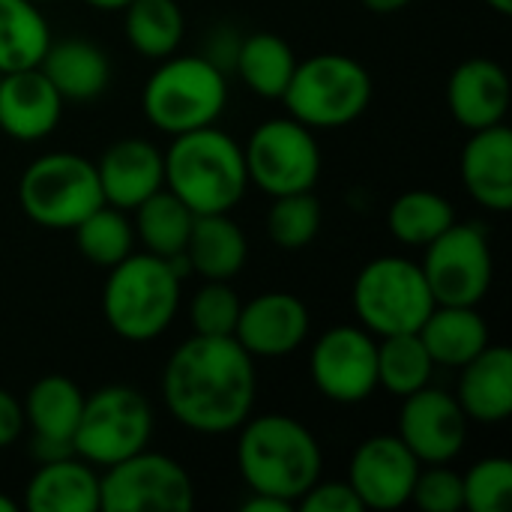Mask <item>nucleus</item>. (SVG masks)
<instances>
[{"label":"nucleus","mask_w":512,"mask_h":512,"mask_svg":"<svg viewBox=\"0 0 512 512\" xmlns=\"http://www.w3.org/2000/svg\"><path fill=\"white\" fill-rule=\"evenodd\" d=\"M255 357L234 336L192 333L162 369L168 414L198 435L237 432L255 408Z\"/></svg>","instance_id":"f257e3e1"},{"label":"nucleus","mask_w":512,"mask_h":512,"mask_svg":"<svg viewBox=\"0 0 512 512\" xmlns=\"http://www.w3.org/2000/svg\"><path fill=\"white\" fill-rule=\"evenodd\" d=\"M237 432V471L249 492L282 498L297 510L306 489L321 480L318 438L288 414L249 417Z\"/></svg>","instance_id":"f03ea898"},{"label":"nucleus","mask_w":512,"mask_h":512,"mask_svg":"<svg viewBox=\"0 0 512 512\" xmlns=\"http://www.w3.org/2000/svg\"><path fill=\"white\" fill-rule=\"evenodd\" d=\"M189 270L186 255L159 258L132 252L114 264L102 285V315L126 342L159 339L180 309V279Z\"/></svg>","instance_id":"7ed1b4c3"},{"label":"nucleus","mask_w":512,"mask_h":512,"mask_svg":"<svg viewBox=\"0 0 512 512\" xmlns=\"http://www.w3.org/2000/svg\"><path fill=\"white\" fill-rule=\"evenodd\" d=\"M162 156L165 189H171L195 216L231 213L249 189L243 147L228 132L216 129V123L174 135Z\"/></svg>","instance_id":"20e7f679"},{"label":"nucleus","mask_w":512,"mask_h":512,"mask_svg":"<svg viewBox=\"0 0 512 512\" xmlns=\"http://www.w3.org/2000/svg\"><path fill=\"white\" fill-rule=\"evenodd\" d=\"M228 105L225 69L210 57H165L141 90L144 117L165 135L213 126Z\"/></svg>","instance_id":"39448f33"},{"label":"nucleus","mask_w":512,"mask_h":512,"mask_svg":"<svg viewBox=\"0 0 512 512\" xmlns=\"http://www.w3.org/2000/svg\"><path fill=\"white\" fill-rule=\"evenodd\" d=\"M372 90V72L357 57L327 51L297 60L282 102L288 117L315 132L342 129L369 108Z\"/></svg>","instance_id":"423d86ee"},{"label":"nucleus","mask_w":512,"mask_h":512,"mask_svg":"<svg viewBox=\"0 0 512 512\" xmlns=\"http://www.w3.org/2000/svg\"><path fill=\"white\" fill-rule=\"evenodd\" d=\"M354 315L372 336L417 333L435 309V297L423 267L402 255H381L369 261L351 291Z\"/></svg>","instance_id":"0eeeda50"},{"label":"nucleus","mask_w":512,"mask_h":512,"mask_svg":"<svg viewBox=\"0 0 512 512\" xmlns=\"http://www.w3.org/2000/svg\"><path fill=\"white\" fill-rule=\"evenodd\" d=\"M102 201L96 162L69 150L33 159L18 180L24 216L48 231H72Z\"/></svg>","instance_id":"6e6552de"},{"label":"nucleus","mask_w":512,"mask_h":512,"mask_svg":"<svg viewBox=\"0 0 512 512\" xmlns=\"http://www.w3.org/2000/svg\"><path fill=\"white\" fill-rule=\"evenodd\" d=\"M153 438V408L147 396L129 384H108L84 396V408L72 435V453L93 468H108Z\"/></svg>","instance_id":"1a4fd4ad"},{"label":"nucleus","mask_w":512,"mask_h":512,"mask_svg":"<svg viewBox=\"0 0 512 512\" xmlns=\"http://www.w3.org/2000/svg\"><path fill=\"white\" fill-rule=\"evenodd\" d=\"M195 486L189 471L156 450H138L99 474V510L105 512H189Z\"/></svg>","instance_id":"9d476101"},{"label":"nucleus","mask_w":512,"mask_h":512,"mask_svg":"<svg viewBox=\"0 0 512 512\" xmlns=\"http://www.w3.org/2000/svg\"><path fill=\"white\" fill-rule=\"evenodd\" d=\"M243 156L249 183L270 198L309 192L321 177V147L315 129L294 117H273L255 126Z\"/></svg>","instance_id":"9b49d317"},{"label":"nucleus","mask_w":512,"mask_h":512,"mask_svg":"<svg viewBox=\"0 0 512 512\" xmlns=\"http://www.w3.org/2000/svg\"><path fill=\"white\" fill-rule=\"evenodd\" d=\"M423 276L435 303L447 306H480V300L492 288L495 261L489 234L471 222H453L441 237L423 246Z\"/></svg>","instance_id":"f8f14e48"},{"label":"nucleus","mask_w":512,"mask_h":512,"mask_svg":"<svg viewBox=\"0 0 512 512\" xmlns=\"http://www.w3.org/2000/svg\"><path fill=\"white\" fill-rule=\"evenodd\" d=\"M315 390L336 405H360L378 390V339L366 327H333L309 354Z\"/></svg>","instance_id":"ddd939ff"},{"label":"nucleus","mask_w":512,"mask_h":512,"mask_svg":"<svg viewBox=\"0 0 512 512\" xmlns=\"http://www.w3.org/2000/svg\"><path fill=\"white\" fill-rule=\"evenodd\" d=\"M471 420L459 399L438 387H423L402 399L399 438L417 456L420 465H450L468 441Z\"/></svg>","instance_id":"4468645a"},{"label":"nucleus","mask_w":512,"mask_h":512,"mask_svg":"<svg viewBox=\"0 0 512 512\" xmlns=\"http://www.w3.org/2000/svg\"><path fill=\"white\" fill-rule=\"evenodd\" d=\"M420 468L423 465L399 435H372L354 450L348 483L357 492L363 510H402L411 504V489Z\"/></svg>","instance_id":"2eb2a0df"},{"label":"nucleus","mask_w":512,"mask_h":512,"mask_svg":"<svg viewBox=\"0 0 512 512\" xmlns=\"http://www.w3.org/2000/svg\"><path fill=\"white\" fill-rule=\"evenodd\" d=\"M309 336V309L297 294L264 291L240 306L234 339L246 354L276 360L294 354Z\"/></svg>","instance_id":"dca6fc26"},{"label":"nucleus","mask_w":512,"mask_h":512,"mask_svg":"<svg viewBox=\"0 0 512 512\" xmlns=\"http://www.w3.org/2000/svg\"><path fill=\"white\" fill-rule=\"evenodd\" d=\"M84 396L87 393L66 375H45L27 390L21 402L24 429H30L33 435L30 450L39 462L75 456L72 435L84 408Z\"/></svg>","instance_id":"f3484780"},{"label":"nucleus","mask_w":512,"mask_h":512,"mask_svg":"<svg viewBox=\"0 0 512 512\" xmlns=\"http://www.w3.org/2000/svg\"><path fill=\"white\" fill-rule=\"evenodd\" d=\"M63 105L39 66L0 75V129L15 141L33 144L48 138L63 117Z\"/></svg>","instance_id":"a211bd4d"},{"label":"nucleus","mask_w":512,"mask_h":512,"mask_svg":"<svg viewBox=\"0 0 512 512\" xmlns=\"http://www.w3.org/2000/svg\"><path fill=\"white\" fill-rule=\"evenodd\" d=\"M96 174L105 204L132 213L165 186V156L144 138H120L99 156Z\"/></svg>","instance_id":"6ab92c4d"},{"label":"nucleus","mask_w":512,"mask_h":512,"mask_svg":"<svg viewBox=\"0 0 512 512\" xmlns=\"http://www.w3.org/2000/svg\"><path fill=\"white\" fill-rule=\"evenodd\" d=\"M447 105L468 132L504 123L510 111V75L492 57L462 60L447 81Z\"/></svg>","instance_id":"aec40b11"},{"label":"nucleus","mask_w":512,"mask_h":512,"mask_svg":"<svg viewBox=\"0 0 512 512\" xmlns=\"http://www.w3.org/2000/svg\"><path fill=\"white\" fill-rule=\"evenodd\" d=\"M459 168L468 195L480 207L489 213L512 210V132L507 123L471 132Z\"/></svg>","instance_id":"412c9836"},{"label":"nucleus","mask_w":512,"mask_h":512,"mask_svg":"<svg viewBox=\"0 0 512 512\" xmlns=\"http://www.w3.org/2000/svg\"><path fill=\"white\" fill-rule=\"evenodd\" d=\"M456 399L468 420L483 426L507 423L512 414V354L504 345H486L459 369Z\"/></svg>","instance_id":"4be33fe9"},{"label":"nucleus","mask_w":512,"mask_h":512,"mask_svg":"<svg viewBox=\"0 0 512 512\" xmlns=\"http://www.w3.org/2000/svg\"><path fill=\"white\" fill-rule=\"evenodd\" d=\"M42 75L60 93L63 102H93L111 84V60L90 39H51L39 60Z\"/></svg>","instance_id":"5701e85b"},{"label":"nucleus","mask_w":512,"mask_h":512,"mask_svg":"<svg viewBox=\"0 0 512 512\" xmlns=\"http://www.w3.org/2000/svg\"><path fill=\"white\" fill-rule=\"evenodd\" d=\"M30 512H99V474L78 456L39 462L24 489Z\"/></svg>","instance_id":"b1692460"},{"label":"nucleus","mask_w":512,"mask_h":512,"mask_svg":"<svg viewBox=\"0 0 512 512\" xmlns=\"http://www.w3.org/2000/svg\"><path fill=\"white\" fill-rule=\"evenodd\" d=\"M183 255L201 279L231 282L249 258V243L231 213H201L192 222Z\"/></svg>","instance_id":"393cba45"},{"label":"nucleus","mask_w":512,"mask_h":512,"mask_svg":"<svg viewBox=\"0 0 512 512\" xmlns=\"http://www.w3.org/2000/svg\"><path fill=\"white\" fill-rule=\"evenodd\" d=\"M420 339L429 348L435 366L462 369L489 345V327L477 306H447L435 303L429 318L420 324Z\"/></svg>","instance_id":"a878e982"},{"label":"nucleus","mask_w":512,"mask_h":512,"mask_svg":"<svg viewBox=\"0 0 512 512\" xmlns=\"http://www.w3.org/2000/svg\"><path fill=\"white\" fill-rule=\"evenodd\" d=\"M231 66L237 69L240 81L261 99H282L297 69V54L279 33L261 30L240 39Z\"/></svg>","instance_id":"bb28decb"},{"label":"nucleus","mask_w":512,"mask_h":512,"mask_svg":"<svg viewBox=\"0 0 512 512\" xmlns=\"http://www.w3.org/2000/svg\"><path fill=\"white\" fill-rule=\"evenodd\" d=\"M132 228H135V240L144 246V252L159 255V258H180L186 252V240L195 222V213L171 192V189H159L150 198H144L135 210H132Z\"/></svg>","instance_id":"cd10ccee"},{"label":"nucleus","mask_w":512,"mask_h":512,"mask_svg":"<svg viewBox=\"0 0 512 512\" xmlns=\"http://www.w3.org/2000/svg\"><path fill=\"white\" fill-rule=\"evenodd\" d=\"M126 42L147 60L171 57L186 33V18L177 0H129L123 6Z\"/></svg>","instance_id":"c85d7f7f"},{"label":"nucleus","mask_w":512,"mask_h":512,"mask_svg":"<svg viewBox=\"0 0 512 512\" xmlns=\"http://www.w3.org/2000/svg\"><path fill=\"white\" fill-rule=\"evenodd\" d=\"M51 27L33 0H0V75L39 66Z\"/></svg>","instance_id":"c756f323"},{"label":"nucleus","mask_w":512,"mask_h":512,"mask_svg":"<svg viewBox=\"0 0 512 512\" xmlns=\"http://www.w3.org/2000/svg\"><path fill=\"white\" fill-rule=\"evenodd\" d=\"M456 222V210L450 198L432 189L402 192L387 210V228L402 246H429Z\"/></svg>","instance_id":"7c9ffc66"},{"label":"nucleus","mask_w":512,"mask_h":512,"mask_svg":"<svg viewBox=\"0 0 512 512\" xmlns=\"http://www.w3.org/2000/svg\"><path fill=\"white\" fill-rule=\"evenodd\" d=\"M72 234L78 252L102 270H111L114 264H120L126 255L135 252V228L129 213L105 201L96 210H90L72 228Z\"/></svg>","instance_id":"2f4dec72"},{"label":"nucleus","mask_w":512,"mask_h":512,"mask_svg":"<svg viewBox=\"0 0 512 512\" xmlns=\"http://www.w3.org/2000/svg\"><path fill=\"white\" fill-rule=\"evenodd\" d=\"M435 360L420 333H396L378 339V387L405 399L432 381Z\"/></svg>","instance_id":"473e14b6"},{"label":"nucleus","mask_w":512,"mask_h":512,"mask_svg":"<svg viewBox=\"0 0 512 512\" xmlns=\"http://www.w3.org/2000/svg\"><path fill=\"white\" fill-rule=\"evenodd\" d=\"M321 231V201L309 192H291L273 198L267 210V237L285 249L300 252L306 249Z\"/></svg>","instance_id":"72a5a7b5"},{"label":"nucleus","mask_w":512,"mask_h":512,"mask_svg":"<svg viewBox=\"0 0 512 512\" xmlns=\"http://www.w3.org/2000/svg\"><path fill=\"white\" fill-rule=\"evenodd\" d=\"M243 300L231 282L204 279V285L189 300V324L198 336H234Z\"/></svg>","instance_id":"f704fd0d"},{"label":"nucleus","mask_w":512,"mask_h":512,"mask_svg":"<svg viewBox=\"0 0 512 512\" xmlns=\"http://www.w3.org/2000/svg\"><path fill=\"white\" fill-rule=\"evenodd\" d=\"M462 489L471 512H507L512 504V462L507 456L480 459L462 477Z\"/></svg>","instance_id":"c9c22d12"},{"label":"nucleus","mask_w":512,"mask_h":512,"mask_svg":"<svg viewBox=\"0 0 512 512\" xmlns=\"http://www.w3.org/2000/svg\"><path fill=\"white\" fill-rule=\"evenodd\" d=\"M411 504L423 512L465 510L462 474H456L447 465H423L411 489Z\"/></svg>","instance_id":"e433bc0d"},{"label":"nucleus","mask_w":512,"mask_h":512,"mask_svg":"<svg viewBox=\"0 0 512 512\" xmlns=\"http://www.w3.org/2000/svg\"><path fill=\"white\" fill-rule=\"evenodd\" d=\"M303 512H363V504L348 480H315L297 501Z\"/></svg>","instance_id":"4c0bfd02"},{"label":"nucleus","mask_w":512,"mask_h":512,"mask_svg":"<svg viewBox=\"0 0 512 512\" xmlns=\"http://www.w3.org/2000/svg\"><path fill=\"white\" fill-rule=\"evenodd\" d=\"M24 435V408L21 402L0 387V450L12 447Z\"/></svg>","instance_id":"58836bf2"},{"label":"nucleus","mask_w":512,"mask_h":512,"mask_svg":"<svg viewBox=\"0 0 512 512\" xmlns=\"http://www.w3.org/2000/svg\"><path fill=\"white\" fill-rule=\"evenodd\" d=\"M243 512H291L294 507L282 498H273V495H261V492H249V498L240 504Z\"/></svg>","instance_id":"ea45409f"},{"label":"nucleus","mask_w":512,"mask_h":512,"mask_svg":"<svg viewBox=\"0 0 512 512\" xmlns=\"http://www.w3.org/2000/svg\"><path fill=\"white\" fill-rule=\"evenodd\" d=\"M360 3L375 15H393V12H402L405 6H411L414 0H360Z\"/></svg>","instance_id":"a19ab883"},{"label":"nucleus","mask_w":512,"mask_h":512,"mask_svg":"<svg viewBox=\"0 0 512 512\" xmlns=\"http://www.w3.org/2000/svg\"><path fill=\"white\" fill-rule=\"evenodd\" d=\"M87 6H93V9H105V12H117V9H123L129 0H84Z\"/></svg>","instance_id":"79ce46f5"},{"label":"nucleus","mask_w":512,"mask_h":512,"mask_svg":"<svg viewBox=\"0 0 512 512\" xmlns=\"http://www.w3.org/2000/svg\"><path fill=\"white\" fill-rule=\"evenodd\" d=\"M483 3H489V9H495L498 15H510L512 12V0H483Z\"/></svg>","instance_id":"37998d69"},{"label":"nucleus","mask_w":512,"mask_h":512,"mask_svg":"<svg viewBox=\"0 0 512 512\" xmlns=\"http://www.w3.org/2000/svg\"><path fill=\"white\" fill-rule=\"evenodd\" d=\"M18 507H21V504H15L9 495H3V492H0V512H15Z\"/></svg>","instance_id":"c03bdc74"},{"label":"nucleus","mask_w":512,"mask_h":512,"mask_svg":"<svg viewBox=\"0 0 512 512\" xmlns=\"http://www.w3.org/2000/svg\"><path fill=\"white\" fill-rule=\"evenodd\" d=\"M33 3H48V0H33Z\"/></svg>","instance_id":"a18cd8bd"}]
</instances>
